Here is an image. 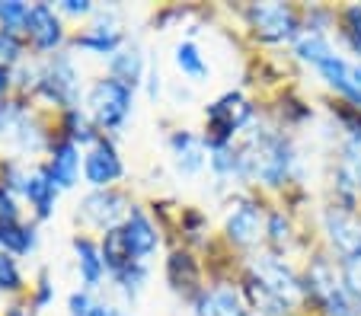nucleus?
<instances>
[{"label": "nucleus", "mask_w": 361, "mask_h": 316, "mask_svg": "<svg viewBox=\"0 0 361 316\" xmlns=\"http://www.w3.org/2000/svg\"><path fill=\"white\" fill-rule=\"evenodd\" d=\"M29 39L35 42V49L48 51V49H55L58 42H61V23H58L55 10L45 7V4H39V7H32V13H29Z\"/></svg>", "instance_id": "obj_10"}, {"label": "nucleus", "mask_w": 361, "mask_h": 316, "mask_svg": "<svg viewBox=\"0 0 361 316\" xmlns=\"http://www.w3.org/2000/svg\"><path fill=\"white\" fill-rule=\"evenodd\" d=\"M71 316H90L87 294H74V297H71Z\"/></svg>", "instance_id": "obj_34"}, {"label": "nucleus", "mask_w": 361, "mask_h": 316, "mask_svg": "<svg viewBox=\"0 0 361 316\" xmlns=\"http://www.w3.org/2000/svg\"><path fill=\"white\" fill-rule=\"evenodd\" d=\"M173 151H176V163L183 172H198L204 163V151L202 144H198L192 134H185V131H179L176 138H173Z\"/></svg>", "instance_id": "obj_18"}, {"label": "nucleus", "mask_w": 361, "mask_h": 316, "mask_svg": "<svg viewBox=\"0 0 361 316\" xmlns=\"http://www.w3.org/2000/svg\"><path fill=\"white\" fill-rule=\"evenodd\" d=\"M74 249H77V262H80V272H83V282L87 284H96L102 278V253L93 246L90 240H77L74 243Z\"/></svg>", "instance_id": "obj_19"}, {"label": "nucleus", "mask_w": 361, "mask_h": 316, "mask_svg": "<svg viewBox=\"0 0 361 316\" xmlns=\"http://www.w3.org/2000/svg\"><path fill=\"white\" fill-rule=\"evenodd\" d=\"M10 316H23V313H10Z\"/></svg>", "instance_id": "obj_40"}, {"label": "nucleus", "mask_w": 361, "mask_h": 316, "mask_svg": "<svg viewBox=\"0 0 361 316\" xmlns=\"http://www.w3.org/2000/svg\"><path fill=\"white\" fill-rule=\"evenodd\" d=\"M298 55L304 58V61L320 64V61H326V58L333 55V49H329V42L323 39L317 29H310L307 35H300V39H298Z\"/></svg>", "instance_id": "obj_21"}, {"label": "nucleus", "mask_w": 361, "mask_h": 316, "mask_svg": "<svg viewBox=\"0 0 361 316\" xmlns=\"http://www.w3.org/2000/svg\"><path fill=\"white\" fill-rule=\"evenodd\" d=\"M122 230H125V240H128V246H131V255H150L157 249V230H154V224H150L137 208L128 211V220H125Z\"/></svg>", "instance_id": "obj_13"}, {"label": "nucleus", "mask_w": 361, "mask_h": 316, "mask_svg": "<svg viewBox=\"0 0 361 316\" xmlns=\"http://www.w3.org/2000/svg\"><path fill=\"white\" fill-rule=\"evenodd\" d=\"M345 23H348V39H352V49L361 51V7H358V4L345 10Z\"/></svg>", "instance_id": "obj_29"}, {"label": "nucleus", "mask_w": 361, "mask_h": 316, "mask_svg": "<svg viewBox=\"0 0 361 316\" xmlns=\"http://www.w3.org/2000/svg\"><path fill=\"white\" fill-rule=\"evenodd\" d=\"M48 297H51V288H48V282H42V288H39V303H45Z\"/></svg>", "instance_id": "obj_37"}, {"label": "nucleus", "mask_w": 361, "mask_h": 316, "mask_svg": "<svg viewBox=\"0 0 361 316\" xmlns=\"http://www.w3.org/2000/svg\"><path fill=\"white\" fill-rule=\"evenodd\" d=\"M42 80H45L42 87H45V93L51 99H64V103H74L77 99V74L68 58H55Z\"/></svg>", "instance_id": "obj_12"}, {"label": "nucleus", "mask_w": 361, "mask_h": 316, "mask_svg": "<svg viewBox=\"0 0 361 316\" xmlns=\"http://www.w3.org/2000/svg\"><path fill=\"white\" fill-rule=\"evenodd\" d=\"M77 166H80V157H77L74 141H64V144L55 147V160L48 166V176L55 182V189H71L77 182Z\"/></svg>", "instance_id": "obj_15"}, {"label": "nucleus", "mask_w": 361, "mask_h": 316, "mask_svg": "<svg viewBox=\"0 0 361 316\" xmlns=\"http://www.w3.org/2000/svg\"><path fill=\"white\" fill-rule=\"evenodd\" d=\"M176 64H179V70L189 74V77H204L208 74V64L202 61V55H198V49L192 45V42L176 45Z\"/></svg>", "instance_id": "obj_25"}, {"label": "nucleus", "mask_w": 361, "mask_h": 316, "mask_svg": "<svg viewBox=\"0 0 361 316\" xmlns=\"http://www.w3.org/2000/svg\"><path fill=\"white\" fill-rule=\"evenodd\" d=\"M326 234L333 240V246L339 249L345 259H361V217L345 208H329L326 217Z\"/></svg>", "instance_id": "obj_4"}, {"label": "nucleus", "mask_w": 361, "mask_h": 316, "mask_svg": "<svg viewBox=\"0 0 361 316\" xmlns=\"http://www.w3.org/2000/svg\"><path fill=\"white\" fill-rule=\"evenodd\" d=\"M317 68H320V74L326 77L329 87H336L342 96H348L361 109V83H358V77H355V70L348 68L339 55H329L326 61H320Z\"/></svg>", "instance_id": "obj_11"}, {"label": "nucleus", "mask_w": 361, "mask_h": 316, "mask_svg": "<svg viewBox=\"0 0 361 316\" xmlns=\"http://www.w3.org/2000/svg\"><path fill=\"white\" fill-rule=\"evenodd\" d=\"M83 172H87L90 186L102 189V186H109L112 179L122 176V160L112 151V144H96L87 153V160H83Z\"/></svg>", "instance_id": "obj_8"}, {"label": "nucleus", "mask_w": 361, "mask_h": 316, "mask_svg": "<svg viewBox=\"0 0 361 316\" xmlns=\"http://www.w3.org/2000/svg\"><path fill=\"white\" fill-rule=\"evenodd\" d=\"M198 316H246V307L233 288H214L198 301Z\"/></svg>", "instance_id": "obj_14"}, {"label": "nucleus", "mask_w": 361, "mask_h": 316, "mask_svg": "<svg viewBox=\"0 0 361 316\" xmlns=\"http://www.w3.org/2000/svg\"><path fill=\"white\" fill-rule=\"evenodd\" d=\"M90 316H118V310L106 307V303H93V307H90Z\"/></svg>", "instance_id": "obj_36"}, {"label": "nucleus", "mask_w": 361, "mask_h": 316, "mask_svg": "<svg viewBox=\"0 0 361 316\" xmlns=\"http://www.w3.org/2000/svg\"><path fill=\"white\" fill-rule=\"evenodd\" d=\"M20 58V42H16L13 32H7V29H0V61L10 64Z\"/></svg>", "instance_id": "obj_28"}, {"label": "nucleus", "mask_w": 361, "mask_h": 316, "mask_svg": "<svg viewBox=\"0 0 361 316\" xmlns=\"http://www.w3.org/2000/svg\"><path fill=\"white\" fill-rule=\"evenodd\" d=\"M0 246L10 249V253H29L35 246V236H32V230L7 224V227H0Z\"/></svg>", "instance_id": "obj_24"}, {"label": "nucleus", "mask_w": 361, "mask_h": 316, "mask_svg": "<svg viewBox=\"0 0 361 316\" xmlns=\"http://www.w3.org/2000/svg\"><path fill=\"white\" fill-rule=\"evenodd\" d=\"M246 291H250V301L256 303V307H259L266 316H285V313H288V303L281 301L279 294H272L266 284L250 282V288H246Z\"/></svg>", "instance_id": "obj_22"}, {"label": "nucleus", "mask_w": 361, "mask_h": 316, "mask_svg": "<svg viewBox=\"0 0 361 316\" xmlns=\"http://www.w3.org/2000/svg\"><path fill=\"white\" fill-rule=\"evenodd\" d=\"M141 70H144V61L137 51H122V55L112 58V80L125 83L128 89L141 80Z\"/></svg>", "instance_id": "obj_20"}, {"label": "nucleus", "mask_w": 361, "mask_h": 316, "mask_svg": "<svg viewBox=\"0 0 361 316\" xmlns=\"http://www.w3.org/2000/svg\"><path fill=\"white\" fill-rule=\"evenodd\" d=\"M272 240L275 243L288 240V220L281 217V214H272Z\"/></svg>", "instance_id": "obj_33"}, {"label": "nucleus", "mask_w": 361, "mask_h": 316, "mask_svg": "<svg viewBox=\"0 0 361 316\" xmlns=\"http://www.w3.org/2000/svg\"><path fill=\"white\" fill-rule=\"evenodd\" d=\"M64 13H90V4L87 0H68V4H64Z\"/></svg>", "instance_id": "obj_35"}, {"label": "nucleus", "mask_w": 361, "mask_h": 316, "mask_svg": "<svg viewBox=\"0 0 361 316\" xmlns=\"http://www.w3.org/2000/svg\"><path fill=\"white\" fill-rule=\"evenodd\" d=\"M29 13H32V10H29L26 4H20V0H7V4H0V23H4V29H7V32L26 26Z\"/></svg>", "instance_id": "obj_26"}, {"label": "nucleus", "mask_w": 361, "mask_h": 316, "mask_svg": "<svg viewBox=\"0 0 361 316\" xmlns=\"http://www.w3.org/2000/svg\"><path fill=\"white\" fill-rule=\"evenodd\" d=\"M288 166H291V147L272 134L262 141H252L250 151L240 153V172L262 179L266 186H281L288 176Z\"/></svg>", "instance_id": "obj_1"}, {"label": "nucleus", "mask_w": 361, "mask_h": 316, "mask_svg": "<svg viewBox=\"0 0 361 316\" xmlns=\"http://www.w3.org/2000/svg\"><path fill=\"white\" fill-rule=\"evenodd\" d=\"M125 214H128V208L118 192H93L83 198V217L102 230H116V224Z\"/></svg>", "instance_id": "obj_7"}, {"label": "nucleus", "mask_w": 361, "mask_h": 316, "mask_svg": "<svg viewBox=\"0 0 361 316\" xmlns=\"http://www.w3.org/2000/svg\"><path fill=\"white\" fill-rule=\"evenodd\" d=\"M71 128H74V131H71V134H74V141H83V144H87V141H93V134H90V128H87V125H83V118H80V122H77V112H74V115H71Z\"/></svg>", "instance_id": "obj_32"}, {"label": "nucleus", "mask_w": 361, "mask_h": 316, "mask_svg": "<svg viewBox=\"0 0 361 316\" xmlns=\"http://www.w3.org/2000/svg\"><path fill=\"white\" fill-rule=\"evenodd\" d=\"M118 278H122V284H125V291H128V294H137V288H141V282H144V268L131 262L125 272H118Z\"/></svg>", "instance_id": "obj_30"}, {"label": "nucleus", "mask_w": 361, "mask_h": 316, "mask_svg": "<svg viewBox=\"0 0 361 316\" xmlns=\"http://www.w3.org/2000/svg\"><path fill=\"white\" fill-rule=\"evenodd\" d=\"M118 42H122V35H118V32H109V29L93 26V32L80 35V39H77V45H80V49L96 51V55H109V51L118 49Z\"/></svg>", "instance_id": "obj_23"}, {"label": "nucleus", "mask_w": 361, "mask_h": 316, "mask_svg": "<svg viewBox=\"0 0 361 316\" xmlns=\"http://www.w3.org/2000/svg\"><path fill=\"white\" fill-rule=\"evenodd\" d=\"M26 182V198L35 205V211H39V217H48L51 214V205H55V182H51V176H48L45 170H39V172H32V176H26L23 179Z\"/></svg>", "instance_id": "obj_16"}, {"label": "nucleus", "mask_w": 361, "mask_h": 316, "mask_svg": "<svg viewBox=\"0 0 361 316\" xmlns=\"http://www.w3.org/2000/svg\"><path fill=\"white\" fill-rule=\"evenodd\" d=\"M252 272H256V282L266 284L272 294H279L288 307L298 303L300 294H304V284L298 282V275H294L285 262L275 259V255H256L252 259Z\"/></svg>", "instance_id": "obj_3"}, {"label": "nucleus", "mask_w": 361, "mask_h": 316, "mask_svg": "<svg viewBox=\"0 0 361 316\" xmlns=\"http://www.w3.org/2000/svg\"><path fill=\"white\" fill-rule=\"evenodd\" d=\"M355 77H358V83H361V68H358V70H355Z\"/></svg>", "instance_id": "obj_39"}, {"label": "nucleus", "mask_w": 361, "mask_h": 316, "mask_svg": "<svg viewBox=\"0 0 361 316\" xmlns=\"http://www.w3.org/2000/svg\"><path fill=\"white\" fill-rule=\"evenodd\" d=\"M20 288V268L7 253H0V291H16Z\"/></svg>", "instance_id": "obj_27"}, {"label": "nucleus", "mask_w": 361, "mask_h": 316, "mask_svg": "<svg viewBox=\"0 0 361 316\" xmlns=\"http://www.w3.org/2000/svg\"><path fill=\"white\" fill-rule=\"evenodd\" d=\"M250 115H252V109L240 96H233V93H227L224 99H218L214 106H208V122H212V128L218 131V138H214L212 144L221 147L227 134H233Z\"/></svg>", "instance_id": "obj_6"}, {"label": "nucleus", "mask_w": 361, "mask_h": 316, "mask_svg": "<svg viewBox=\"0 0 361 316\" xmlns=\"http://www.w3.org/2000/svg\"><path fill=\"white\" fill-rule=\"evenodd\" d=\"M227 236L240 246H250L262 236V211L252 201H243L237 205L231 214H227Z\"/></svg>", "instance_id": "obj_9"}, {"label": "nucleus", "mask_w": 361, "mask_h": 316, "mask_svg": "<svg viewBox=\"0 0 361 316\" xmlns=\"http://www.w3.org/2000/svg\"><path fill=\"white\" fill-rule=\"evenodd\" d=\"M355 316H361V313H355Z\"/></svg>", "instance_id": "obj_41"}, {"label": "nucleus", "mask_w": 361, "mask_h": 316, "mask_svg": "<svg viewBox=\"0 0 361 316\" xmlns=\"http://www.w3.org/2000/svg\"><path fill=\"white\" fill-rule=\"evenodd\" d=\"M252 26L259 32V39L266 42H281V39H291L298 23H294V13L281 4H259L252 7Z\"/></svg>", "instance_id": "obj_5"}, {"label": "nucleus", "mask_w": 361, "mask_h": 316, "mask_svg": "<svg viewBox=\"0 0 361 316\" xmlns=\"http://www.w3.org/2000/svg\"><path fill=\"white\" fill-rule=\"evenodd\" d=\"M7 224H16V205L7 189H0V227H7Z\"/></svg>", "instance_id": "obj_31"}, {"label": "nucleus", "mask_w": 361, "mask_h": 316, "mask_svg": "<svg viewBox=\"0 0 361 316\" xmlns=\"http://www.w3.org/2000/svg\"><path fill=\"white\" fill-rule=\"evenodd\" d=\"M87 106L90 112H93V118L99 125H106V128H118V125L125 122V115H128L131 109V89L125 87V83L118 80H99L93 83V89H90L87 96Z\"/></svg>", "instance_id": "obj_2"}, {"label": "nucleus", "mask_w": 361, "mask_h": 316, "mask_svg": "<svg viewBox=\"0 0 361 316\" xmlns=\"http://www.w3.org/2000/svg\"><path fill=\"white\" fill-rule=\"evenodd\" d=\"M7 83H10V77H7V70L0 68V93H4V89H7Z\"/></svg>", "instance_id": "obj_38"}, {"label": "nucleus", "mask_w": 361, "mask_h": 316, "mask_svg": "<svg viewBox=\"0 0 361 316\" xmlns=\"http://www.w3.org/2000/svg\"><path fill=\"white\" fill-rule=\"evenodd\" d=\"M102 262L112 268V272H125V268L135 262V255H131V246L128 240H125V230H109L106 234V240H102Z\"/></svg>", "instance_id": "obj_17"}]
</instances>
